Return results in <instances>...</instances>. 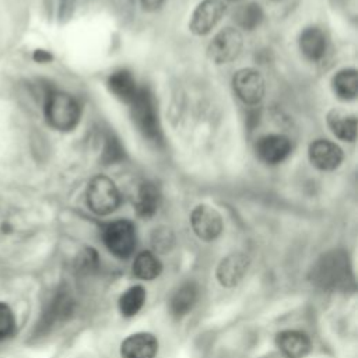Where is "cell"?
I'll return each instance as SVG.
<instances>
[{
  "label": "cell",
  "instance_id": "1",
  "mask_svg": "<svg viewBox=\"0 0 358 358\" xmlns=\"http://www.w3.org/2000/svg\"><path fill=\"white\" fill-rule=\"evenodd\" d=\"M43 115L48 124L55 130L70 131L78 124L81 109L73 95L52 90L45 96Z\"/></svg>",
  "mask_w": 358,
  "mask_h": 358
},
{
  "label": "cell",
  "instance_id": "2",
  "mask_svg": "<svg viewBox=\"0 0 358 358\" xmlns=\"http://www.w3.org/2000/svg\"><path fill=\"white\" fill-rule=\"evenodd\" d=\"M313 280L323 288H338L350 280L348 256L341 250H333L320 257L313 267Z\"/></svg>",
  "mask_w": 358,
  "mask_h": 358
},
{
  "label": "cell",
  "instance_id": "3",
  "mask_svg": "<svg viewBox=\"0 0 358 358\" xmlns=\"http://www.w3.org/2000/svg\"><path fill=\"white\" fill-rule=\"evenodd\" d=\"M85 197L90 210L98 215L110 214L120 204L117 186L105 175H98L90 180Z\"/></svg>",
  "mask_w": 358,
  "mask_h": 358
},
{
  "label": "cell",
  "instance_id": "4",
  "mask_svg": "<svg viewBox=\"0 0 358 358\" xmlns=\"http://www.w3.org/2000/svg\"><path fill=\"white\" fill-rule=\"evenodd\" d=\"M102 239L112 255L126 259L136 248V228L127 220H116L105 225Z\"/></svg>",
  "mask_w": 358,
  "mask_h": 358
},
{
  "label": "cell",
  "instance_id": "5",
  "mask_svg": "<svg viewBox=\"0 0 358 358\" xmlns=\"http://www.w3.org/2000/svg\"><path fill=\"white\" fill-rule=\"evenodd\" d=\"M133 120L138 130L148 138L157 140L159 137L158 115L152 95L145 88H138L136 96L130 102Z\"/></svg>",
  "mask_w": 358,
  "mask_h": 358
},
{
  "label": "cell",
  "instance_id": "6",
  "mask_svg": "<svg viewBox=\"0 0 358 358\" xmlns=\"http://www.w3.org/2000/svg\"><path fill=\"white\" fill-rule=\"evenodd\" d=\"M242 45L243 38L241 31L232 27H227L213 38L207 48V53L208 57L217 64L229 63L238 57L242 50Z\"/></svg>",
  "mask_w": 358,
  "mask_h": 358
},
{
  "label": "cell",
  "instance_id": "7",
  "mask_svg": "<svg viewBox=\"0 0 358 358\" xmlns=\"http://www.w3.org/2000/svg\"><path fill=\"white\" fill-rule=\"evenodd\" d=\"M232 88L236 96L248 105L259 103L266 91L263 77L253 69L238 70L232 77Z\"/></svg>",
  "mask_w": 358,
  "mask_h": 358
},
{
  "label": "cell",
  "instance_id": "8",
  "mask_svg": "<svg viewBox=\"0 0 358 358\" xmlns=\"http://www.w3.org/2000/svg\"><path fill=\"white\" fill-rule=\"evenodd\" d=\"M225 14L222 0H203L193 11L189 28L194 35L208 34Z\"/></svg>",
  "mask_w": 358,
  "mask_h": 358
},
{
  "label": "cell",
  "instance_id": "9",
  "mask_svg": "<svg viewBox=\"0 0 358 358\" xmlns=\"http://www.w3.org/2000/svg\"><path fill=\"white\" fill-rule=\"evenodd\" d=\"M190 224L194 234L203 241H213L218 238L222 231V218L220 213L207 204L194 207L190 214Z\"/></svg>",
  "mask_w": 358,
  "mask_h": 358
},
{
  "label": "cell",
  "instance_id": "10",
  "mask_svg": "<svg viewBox=\"0 0 358 358\" xmlns=\"http://www.w3.org/2000/svg\"><path fill=\"white\" fill-rule=\"evenodd\" d=\"M292 150L289 138L284 134H266L256 143V154L264 164L275 165L282 162Z\"/></svg>",
  "mask_w": 358,
  "mask_h": 358
},
{
  "label": "cell",
  "instance_id": "11",
  "mask_svg": "<svg viewBox=\"0 0 358 358\" xmlns=\"http://www.w3.org/2000/svg\"><path fill=\"white\" fill-rule=\"evenodd\" d=\"M308 157L315 168L320 171H333L341 164L343 151L336 143L326 138H317L310 143Z\"/></svg>",
  "mask_w": 358,
  "mask_h": 358
},
{
  "label": "cell",
  "instance_id": "12",
  "mask_svg": "<svg viewBox=\"0 0 358 358\" xmlns=\"http://www.w3.org/2000/svg\"><path fill=\"white\" fill-rule=\"evenodd\" d=\"M158 351V340L154 334L140 331L130 334L120 344L122 358H154Z\"/></svg>",
  "mask_w": 358,
  "mask_h": 358
},
{
  "label": "cell",
  "instance_id": "13",
  "mask_svg": "<svg viewBox=\"0 0 358 358\" xmlns=\"http://www.w3.org/2000/svg\"><path fill=\"white\" fill-rule=\"evenodd\" d=\"M249 259L243 253H231L225 256L217 267V280L222 287H235L246 274Z\"/></svg>",
  "mask_w": 358,
  "mask_h": 358
},
{
  "label": "cell",
  "instance_id": "14",
  "mask_svg": "<svg viewBox=\"0 0 358 358\" xmlns=\"http://www.w3.org/2000/svg\"><path fill=\"white\" fill-rule=\"evenodd\" d=\"M73 302L74 301L66 289L57 291L46 305L38 326L42 330H48L52 329L55 324L66 320L73 310Z\"/></svg>",
  "mask_w": 358,
  "mask_h": 358
},
{
  "label": "cell",
  "instance_id": "15",
  "mask_svg": "<svg viewBox=\"0 0 358 358\" xmlns=\"http://www.w3.org/2000/svg\"><path fill=\"white\" fill-rule=\"evenodd\" d=\"M275 344L287 358H302L310 351L309 337L298 330H284L278 333Z\"/></svg>",
  "mask_w": 358,
  "mask_h": 358
},
{
  "label": "cell",
  "instance_id": "16",
  "mask_svg": "<svg viewBox=\"0 0 358 358\" xmlns=\"http://www.w3.org/2000/svg\"><path fill=\"white\" fill-rule=\"evenodd\" d=\"M326 35L317 27H308L299 35V49L302 55L312 62L320 60L326 53Z\"/></svg>",
  "mask_w": 358,
  "mask_h": 358
},
{
  "label": "cell",
  "instance_id": "17",
  "mask_svg": "<svg viewBox=\"0 0 358 358\" xmlns=\"http://www.w3.org/2000/svg\"><path fill=\"white\" fill-rule=\"evenodd\" d=\"M197 296H199V288L194 282L187 281L179 285V288L172 294L169 299V310L172 316L183 317L185 315H187L193 309L197 301Z\"/></svg>",
  "mask_w": 358,
  "mask_h": 358
},
{
  "label": "cell",
  "instance_id": "18",
  "mask_svg": "<svg viewBox=\"0 0 358 358\" xmlns=\"http://www.w3.org/2000/svg\"><path fill=\"white\" fill-rule=\"evenodd\" d=\"M327 126L336 137L344 141H354L357 137V117L343 109H331L327 113Z\"/></svg>",
  "mask_w": 358,
  "mask_h": 358
},
{
  "label": "cell",
  "instance_id": "19",
  "mask_svg": "<svg viewBox=\"0 0 358 358\" xmlns=\"http://www.w3.org/2000/svg\"><path fill=\"white\" fill-rule=\"evenodd\" d=\"M159 201L161 194L158 187L154 183L144 182L137 189V194L134 197V208L140 217L150 218L157 213Z\"/></svg>",
  "mask_w": 358,
  "mask_h": 358
},
{
  "label": "cell",
  "instance_id": "20",
  "mask_svg": "<svg viewBox=\"0 0 358 358\" xmlns=\"http://www.w3.org/2000/svg\"><path fill=\"white\" fill-rule=\"evenodd\" d=\"M108 87L116 98L126 103H130L138 91L134 77L127 70H117L112 73L108 78Z\"/></svg>",
  "mask_w": 358,
  "mask_h": 358
},
{
  "label": "cell",
  "instance_id": "21",
  "mask_svg": "<svg viewBox=\"0 0 358 358\" xmlns=\"http://www.w3.org/2000/svg\"><path fill=\"white\" fill-rule=\"evenodd\" d=\"M331 88L337 98L351 101L358 94V77L355 69H343L331 80Z\"/></svg>",
  "mask_w": 358,
  "mask_h": 358
},
{
  "label": "cell",
  "instance_id": "22",
  "mask_svg": "<svg viewBox=\"0 0 358 358\" xmlns=\"http://www.w3.org/2000/svg\"><path fill=\"white\" fill-rule=\"evenodd\" d=\"M162 270V264L159 259L148 250L138 253L133 262V274L145 281H151L159 275Z\"/></svg>",
  "mask_w": 358,
  "mask_h": 358
},
{
  "label": "cell",
  "instance_id": "23",
  "mask_svg": "<svg viewBox=\"0 0 358 358\" xmlns=\"http://www.w3.org/2000/svg\"><path fill=\"white\" fill-rule=\"evenodd\" d=\"M264 13L257 3H246L239 6L234 13V21L239 28L252 31L257 28L263 21Z\"/></svg>",
  "mask_w": 358,
  "mask_h": 358
},
{
  "label": "cell",
  "instance_id": "24",
  "mask_svg": "<svg viewBox=\"0 0 358 358\" xmlns=\"http://www.w3.org/2000/svg\"><path fill=\"white\" fill-rule=\"evenodd\" d=\"M145 302V289L141 285H133L119 298V310L124 317H131L140 312Z\"/></svg>",
  "mask_w": 358,
  "mask_h": 358
},
{
  "label": "cell",
  "instance_id": "25",
  "mask_svg": "<svg viewBox=\"0 0 358 358\" xmlns=\"http://www.w3.org/2000/svg\"><path fill=\"white\" fill-rule=\"evenodd\" d=\"M17 330V319L13 309L0 302V343L11 338Z\"/></svg>",
  "mask_w": 358,
  "mask_h": 358
},
{
  "label": "cell",
  "instance_id": "26",
  "mask_svg": "<svg viewBox=\"0 0 358 358\" xmlns=\"http://www.w3.org/2000/svg\"><path fill=\"white\" fill-rule=\"evenodd\" d=\"M98 253L92 248H84L76 257V270L80 274H91L98 268Z\"/></svg>",
  "mask_w": 358,
  "mask_h": 358
},
{
  "label": "cell",
  "instance_id": "27",
  "mask_svg": "<svg viewBox=\"0 0 358 358\" xmlns=\"http://www.w3.org/2000/svg\"><path fill=\"white\" fill-rule=\"evenodd\" d=\"M173 236L168 228H158L152 235V245L158 250H166L172 245Z\"/></svg>",
  "mask_w": 358,
  "mask_h": 358
},
{
  "label": "cell",
  "instance_id": "28",
  "mask_svg": "<svg viewBox=\"0 0 358 358\" xmlns=\"http://www.w3.org/2000/svg\"><path fill=\"white\" fill-rule=\"evenodd\" d=\"M164 1L165 0H140L143 8L145 11H155V10H158L164 4Z\"/></svg>",
  "mask_w": 358,
  "mask_h": 358
},
{
  "label": "cell",
  "instance_id": "29",
  "mask_svg": "<svg viewBox=\"0 0 358 358\" xmlns=\"http://www.w3.org/2000/svg\"><path fill=\"white\" fill-rule=\"evenodd\" d=\"M34 57H35L38 62H48V60L52 59V56H50L48 52H45V50H36L35 55H34Z\"/></svg>",
  "mask_w": 358,
  "mask_h": 358
},
{
  "label": "cell",
  "instance_id": "30",
  "mask_svg": "<svg viewBox=\"0 0 358 358\" xmlns=\"http://www.w3.org/2000/svg\"><path fill=\"white\" fill-rule=\"evenodd\" d=\"M229 1H241V0H229Z\"/></svg>",
  "mask_w": 358,
  "mask_h": 358
},
{
  "label": "cell",
  "instance_id": "31",
  "mask_svg": "<svg viewBox=\"0 0 358 358\" xmlns=\"http://www.w3.org/2000/svg\"><path fill=\"white\" fill-rule=\"evenodd\" d=\"M274 1H278V0H274Z\"/></svg>",
  "mask_w": 358,
  "mask_h": 358
}]
</instances>
